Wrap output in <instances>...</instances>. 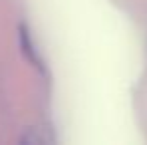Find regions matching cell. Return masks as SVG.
I'll return each instance as SVG.
<instances>
[{"instance_id":"1","label":"cell","mask_w":147,"mask_h":145,"mask_svg":"<svg viewBox=\"0 0 147 145\" xmlns=\"http://www.w3.org/2000/svg\"><path fill=\"white\" fill-rule=\"evenodd\" d=\"M20 48H22V54H24L40 72L42 74L46 72L44 60L40 58V54H38V50H36V46H34V42H32V38H30V32L26 30V26H20Z\"/></svg>"}]
</instances>
